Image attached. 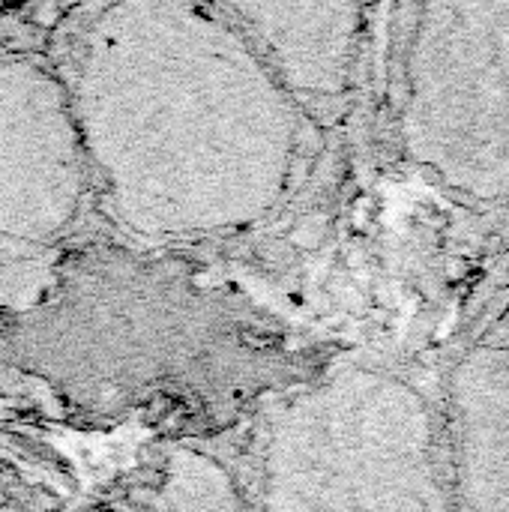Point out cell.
Instances as JSON below:
<instances>
[{"label":"cell","mask_w":509,"mask_h":512,"mask_svg":"<svg viewBox=\"0 0 509 512\" xmlns=\"http://www.w3.org/2000/svg\"><path fill=\"white\" fill-rule=\"evenodd\" d=\"M81 138L120 231L147 249H243L312 192L324 135L225 3L99 9Z\"/></svg>","instance_id":"1"},{"label":"cell","mask_w":509,"mask_h":512,"mask_svg":"<svg viewBox=\"0 0 509 512\" xmlns=\"http://www.w3.org/2000/svg\"><path fill=\"white\" fill-rule=\"evenodd\" d=\"M246 429L237 512H456L435 378L348 348Z\"/></svg>","instance_id":"2"},{"label":"cell","mask_w":509,"mask_h":512,"mask_svg":"<svg viewBox=\"0 0 509 512\" xmlns=\"http://www.w3.org/2000/svg\"><path fill=\"white\" fill-rule=\"evenodd\" d=\"M390 12V147L438 195L509 222V3Z\"/></svg>","instance_id":"3"},{"label":"cell","mask_w":509,"mask_h":512,"mask_svg":"<svg viewBox=\"0 0 509 512\" xmlns=\"http://www.w3.org/2000/svg\"><path fill=\"white\" fill-rule=\"evenodd\" d=\"M435 393L444 420L453 510L509 512V252L459 312Z\"/></svg>","instance_id":"4"},{"label":"cell","mask_w":509,"mask_h":512,"mask_svg":"<svg viewBox=\"0 0 509 512\" xmlns=\"http://www.w3.org/2000/svg\"><path fill=\"white\" fill-rule=\"evenodd\" d=\"M279 84L324 135L354 105L369 75L372 6L225 3Z\"/></svg>","instance_id":"5"},{"label":"cell","mask_w":509,"mask_h":512,"mask_svg":"<svg viewBox=\"0 0 509 512\" xmlns=\"http://www.w3.org/2000/svg\"><path fill=\"white\" fill-rule=\"evenodd\" d=\"M507 252H509V222H507Z\"/></svg>","instance_id":"6"}]
</instances>
